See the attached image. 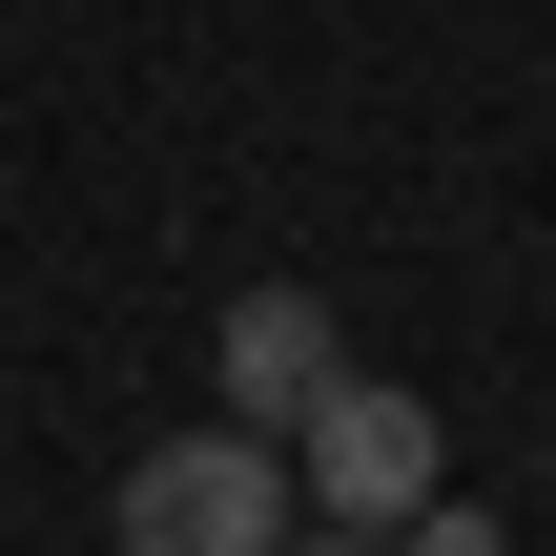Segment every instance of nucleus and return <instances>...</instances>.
Returning a JSON list of instances; mask_svg holds the SVG:
<instances>
[{"label": "nucleus", "mask_w": 556, "mask_h": 556, "mask_svg": "<svg viewBox=\"0 0 556 556\" xmlns=\"http://www.w3.org/2000/svg\"><path fill=\"white\" fill-rule=\"evenodd\" d=\"M289 556H392V536H289Z\"/></svg>", "instance_id": "4"}, {"label": "nucleus", "mask_w": 556, "mask_h": 556, "mask_svg": "<svg viewBox=\"0 0 556 556\" xmlns=\"http://www.w3.org/2000/svg\"><path fill=\"white\" fill-rule=\"evenodd\" d=\"M433 475H454V433H433V392H392V371H330V392L289 413V495H309L330 536H413Z\"/></svg>", "instance_id": "2"}, {"label": "nucleus", "mask_w": 556, "mask_h": 556, "mask_svg": "<svg viewBox=\"0 0 556 556\" xmlns=\"http://www.w3.org/2000/svg\"><path fill=\"white\" fill-rule=\"evenodd\" d=\"M103 536L124 556H289L309 536V495H289V433H165V454H124V495H103Z\"/></svg>", "instance_id": "1"}, {"label": "nucleus", "mask_w": 556, "mask_h": 556, "mask_svg": "<svg viewBox=\"0 0 556 556\" xmlns=\"http://www.w3.org/2000/svg\"><path fill=\"white\" fill-rule=\"evenodd\" d=\"M206 371H227V433H289V413L351 371V330H330V289H227Z\"/></svg>", "instance_id": "3"}]
</instances>
